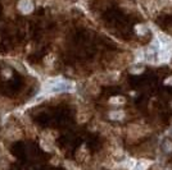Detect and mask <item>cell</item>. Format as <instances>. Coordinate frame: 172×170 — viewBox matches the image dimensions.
<instances>
[{
  "label": "cell",
  "instance_id": "cell-4",
  "mask_svg": "<svg viewBox=\"0 0 172 170\" xmlns=\"http://www.w3.org/2000/svg\"><path fill=\"white\" fill-rule=\"evenodd\" d=\"M110 104H123L125 103V99L122 96H116V97H110L109 100Z\"/></svg>",
  "mask_w": 172,
  "mask_h": 170
},
{
  "label": "cell",
  "instance_id": "cell-6",
  "mask_svg": "<svg viewBox=\"0 0 172 170\" xmlns=\"http://www.w3.org/2000/svg\"><path fill=\"white\" fill-rule=\"evenodd\" d=\"M131 73H141L143 72V67H134L131 68Z\"/></svg>",
  "mask_w": 172,
  "mask_h": 170
},
{
  "label": "cell",
  "instance_id": "cell-5",
  "mask_svg": "<svg viewBox=\"0 0 172 170\" xmlns=\"http://www.w3.org/2000/svg\"><path fill=\"white\" fill-rule=\"evenodd\" d=\"M136 32L139 33V35H144V33L147 32V30H145L144 26H136Z\"/></svg>",
  "mask_w": 172,
  "mask_h": 170
},
{
  "label": "cell",
  "instance_id": "cell-8",
  "mask_svg": "<svg viewBox=\"0 0 172 170\" xmlns=\"http://www.w3.org/2000/svg\"><path fill=\"white\" fill-rule=\"evenodd\" d=\"M145 169H147V165L143 164V163H140L139 165L136 166V169H135V170H145Z\"/></svg>",
  "mask_w": 172,
  "mask_h": 170
},
{
  "label": "cell",
  "instance_id": "cell-7",
  "mask_svg": "<svg viewBox=\"0 0 172 170\" xmlns=\"http://www.w3.org/2000/svg\"><path fill=\"white\" fill-rule=\"evenodd\" d=\"M165 150H166L167 152L172 150V144H171V143H170L168 141H166V142H165Z\"/></svg>",
  "mask_w": 172,
  "mask_h": 170
},
{
  "label": "cell",
  "instance_id": "cell-3",
  "mask_svg": "<svg viewBox=\"0 0 172 170\" xmlns=\"http://www.w3.org/2000/svg\"><path fill=\"white\" fill-rule=\"evenodd\" d=\"M123 116H125V113L122 110H116V111H112L109 114V118L113 119V120H121V119H123Z\"/></svg>",
  "mask_w": 172,
  "mask_h": 170
},
{
  "label": "cell",
  "instance_id": "cell-1",
  "mask_svg": "<svg viewBox=\"0 0 172 170\" xmlns=\"http://www.w3.org/2000/svg\"><path fill=\"white\" fill-rule=\"evenodd\" d=\"M75 84L70 81H64L61 78L57 79H49L44 84V91L45 92H64V91H73Z\"/></svg>",
  "mask_w": 172,
  "mask_h": 170
},
{
  "label": "cell",
  "instance_id": "cell-2",
  "mask_svg": "<svg viewBox=\"0 0 172 170\" xmlns=\"http://www.w3.org/2000/svg\"><path fill=\"white\" fill-rule=\"evenodd\" d=\"M18 9L24 14H28L33 10V4L31 0H21L18 3Z\"/></svg>",
  "mask_w": 172,
  "mask_h": 170
}]
</instances>
